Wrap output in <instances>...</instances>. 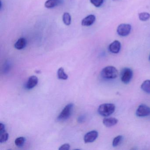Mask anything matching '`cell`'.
<instances>
[{
	"mask_svg": "<svg viewBox=\"0 0 150 150\" xmlns=\"http://www.w3.org/2000/svg\"><path fill=\"white\" fill-rule=\"evenodd\" d=\"M133 76V71L130 68H123L121 73V79L124 84H128L131 80Z\"/></svg>",
	"mask_w": 150,
	"mask_h": 150,
	"instance_id": "277c9868",
	"label": "cell"
},
{
	"mask_svg": "<svg viewBox=\"0 0 150 150\" xmlns=\"http://www.w3.org/2000/svg\"><path fill=\"white\" fill-rule=\"evenodd\" d=\"M57 76L59 79L65 80L67 79L68 76L65 72L64 70L63 67H60L57 71Z\"/></svg>",
	"mask_w": 150,
	"mask_h": 150,
	"instance_id": "9a60e30c",
	"label": "cell"
},
{
	"mask_svg": "<svg viewBox=\"0 0 150 150\" xmlns=\"http://www.w3.org/2000/svg\"><path fill=\"white\" fill-rule=\"evenodd\" d=\"M73 107L74 104L72 103H69L67 105L58 116L57 118V121H64L68 119L71 115Z\"/></svg>",
	"mask_w": 150,
	"mask_h": 150,
	"instance_id": "3957f363",
	"label": "cell"
},
{
	"mask_svg": "<svg viewBox=\"0 0 150 150\" xmlns=\"http://www.w3.org/2000/svg\"><path fill=\"white\" fill-rule=\"evenodd\" d=\"M136 115L139 117H144L150 115V108L145 104H141L136 110Z\"/></svg>",
	"mask_w": 150,
	"mask_h": 150,
	"instance_id": "8992f818",
	"label": "cell"
},
{
	"mask_svg": "<svg viewBox=\"0 0 150 150\" xmlns=\"http://www.w3.org/2000/svg\"><path fill=\"white\" fill-rule=\"evenodd\" d=\"M98 133L96 131L93 130L88 132L84 137V141L85 143H92L98 137Z\"/></svg>",
	"mask_w": 150,
	"mask_h": 150,
	"instance_id": "52a82bcc",
	"label": "cell"
},
{
	"mask_svg": "<svg viewBox=\"0 0 150 150\" xmlns=\"http://www.w3.org/2000/svg\"><path fill=\"white\" fill-rule=\"evenodd\" d=\"M61 2V0H47L45 2V6L47 8H52L60 5Z\"/></svg>",
	"mask_w": 150,
	"mask_h": 150,
	"instance_id": "4fadbf2b",
	"label": "cell"
},
{
	"mask_svg": "<svg viewBox=\"0 0 150 150\" xmlns=\"http://www.w3.org/2000/svg\"><path fill=\"white\" fill-rule=\"evenodd\" d=\"M121 48V43L119 41L115 40L110 45L108 49L111 53L117 54L120 52Z\"/></svg>",
	"mask_w": 150,
	"mask_h": 150,
	"instance_id": "ba28073f",
	"label": "cell"
},
{
	"mask_svg": "<svg viewBox=\"0 0 150 150\" xmlns=\"http://www.w3.org/2000/svg\"><path fill=\"white\" fill-rule=\"evenodd\" d=\"M70 148V145L69 144H65L62 145L59 147V150H69Z\"/></svg>",
	"mask_w": 150,
	"mask_h": 150,
	"instance_id": "7402d4cb",
	"label": "cell"
},
{
	"mask_svg": "<svg viewBox=\"0 0 150 150\" xmlns=\"http://www.w3.org/2000/svg\"><path fill=\"white\" fill-rule=\"evenodd\" d=\"M90 2L96 7H100L103 4L104 0H90Z\"/></svg>",
	"mask_w": 150,
	"mask_h": 150,
	"instance_id": "44dd1931",
	"label": "cell"
},
{
	"mask_svg": "<svg viewBox=\"0 0 150 150\" xmlns=\"http://www.w3.org/2000/svg\"><path fill=\"white\" fill-rule=\"evenodd\" d=\"M141 88L144 92L150 94V80H147L144 81L141 85Z\"/></svg>",
	"mask_w": 150,
	"mask_h": 150,
	"instance_id": "5bb4252c",
	"label": "cell"
},
{
	"mask_svg": "<svg viewBox=\"0 0 150 150\" xmlns=\"http://www.w3.org/2000/svg\"><path fill=\"white\" fill-rule=\"evenodd\" d=\"M113 1H116V0H113Z\"/></svg>",
	"mask_w": 150,
	"mask_h": 150,
	"instance_id": "484cf974",
	"label": "cell"
},
{
	"mask_svg": "<svg viewBox=\"0 0 150 150\" xmlns=\"http://www.w3.org/2000/svg\"><path fill=\"white\" fill-rule=\"evenodd\" d=\"M63 21L66 25L69 26L71 22V17L68 13H65L63 16Z\"/></svg>",
	"mask_w": 150,
	"mask_h": 150,
	"instance_id": "2e32d148",
	"label": "cell"
},
{
	"mask_svg": "<svg viewBox=\"0 0 150 150\" xmlns=\"http://www.w3.org/2000/svg\"><path fill=\"white\" fill-rule=\"evenodd\" d=\"M27 40L24 38H19L14 45L16 49L18 50H21L24 49L27 45Z\"/></svg>",
	"mask_w": 150,
	"mask_h": 150,
	"instance_id": "7c38bea8",
	"label": "cell"
},
{
	"mask_svg": "<svg viewBox=\"0 0 150 150\" xmlns=\"http://www.w3.org/2000/svg\"><path fill=\"white\" fill-rule=\"evenodd\" d=\"M115 106L113 103H105L99 106L98 112L102 116L108 117L115 112Z\"/></svg>",
	"mask_w": 150,
	"mask_h": 150,
	"instance_id": "6da1fadb",
	"label": "cell"
},
{
	"mask_svg": "<svg viewBox=\"0 0 150 150\" xmlns=\"http://www.w3.org/2000/svg\"><path fill=\"white\" fill-rule=\"evenodd\" d=\"M131 29L132 27L130 24L123 23L118 26L117 32L120 36L125 37L130 34Z\"/></svg>",
	"mask_w": 150,
	"mask_h": 150,
	"instance_id": "5b68a950",
	"label": "cell"
},
{
	"mask_svg": "<svg viewBox=\"0 0 150 150\" xmlns=\"http://www.w3.org/2000/svg\"><path fill=\"white\" fill-rule=\"evenodd\" d=\"M25 138L23 137H19L17 138L15 141L16 145L18 147H22L23 146L25 142Z\"/></svg>",
	"mask_w": 150,
	"mask_h": 150,
	"instance_id": "ffe728a7",
	"label": "cell"
},
{
	"mask_svg": "<svg viewBox=\"0 0 150 150\" xmlns=\"http://www.w3.org/2000/svg\"><path fill=\"white\" fill-rule=\"evenodd\" d=\"M38 80L36 76L33 75L30 76L26 84V88L28 89L34 88L38 83Z\"/></svg>",
	"mask_w": 150,
	"mask_h": 150,
	"instance_id": "9c48e42d",
	"label": "cell"
},
{
	"mask_svg": "<svg viewBox=\"0 0 150 150\" xmlns=\"http://www.w3.org/2000/svg\"><path fill=\"white\" fill-rule=\"evenodd\" d=\"M118 120L115 117H110L103 119V125L107 127H110L116 125L118 123Z\"/></svg>",
	"mask_w": 150,
	"mask_h": 150,
	"instance_id": "8fae6325",
	"label": "cell"
},
{
	"mask_svg": "<svg viewBox=\"0 0 150 150\" xmlns=\"http://www.w3.org/2000/svg\"><path fill=\"white\" fill-rule=\"evenodd\" d=\"M81 118H79V122H82L83 121V119H84V117H83V116H81Z\"/></svg>",
	"mask_w": 150,
	"mask_h": 150,
	"instance_id": "cb8c5ba5",
	"label": "cell"
},
{
	"mask_svg": "<svg viewBox=\"0 0 150 150\" xmlns=\"http://www.w3.org/2000/svg\"><path fill=\"white\" fill-rule=\"evenodd\" d=\"M123 140V137L121 135L117 136L113 139V142H112V145L114 147L117 146L122 143Z\"/></svg>",
	"mask_w": 150,
	"mask_h": 150,
	"instance_id": "d6986e66",
	"label": "cell"
},
{
	"mask_svg": "<svg viewBox=\"0 0 150 150\" xmlns=\"http://www.w3.org/2000/svg\"><path fill=\"white\" fill-rule=\"evenodd\" d=\"M0 143H5L7 141L9 137L8 133L6 130L0 132Z\"/></svg>",
	"mask_w": 150,
	"mask_h": 150,
	"instance_id": "e0dca14e",
	"label": "cell"
},
{
	"mask_svg": "<svg viewBox=\"0 0 150 150\" xmlns=\"http://www.w3.org/2000/svg\"><path fill=\"white\" fill-rule=\"evenodd\" d=\"M96 17L93 15H90L83 19L81 21V25L85 27L91 26L95 22Z\"/></svg>",
	"mask_w": 150,
	"mask_h": 150,
	"instance_id": "30bf717a",
	"label": "cell"
},
{
	"mask_svg": "<svg viewBox=\"0 0 150 150\" xmlns=\"http://www.w3.org/2000/svg\"><path fill=\"white\" fill-rule=\"evenodd\" d=\"M6 130H5V125L2 123H0V132Z\"/></svg>",
	"mask_w": 150,
	"mask_h": 150,
	"instance_id": "603a6c76",
	"label": "cell"
},
{
	"mask_svg": "<svg viewBox=\"0 0 150 150\" xmlns=\"http://www.w3.org/2000/svg\"><path fill=\"white\" fill-rule=\"evenodd\" d=\"M101 76L102 78L108 79H115L118 76V71L114 67H106L102 70Z\"/></svg>",
	"mask_w": 150,
	"mask_h": 150,
	"instance_id": "7a4b0ae2",
	"label": "cell"
},
{
	"mask_svg": "<svg viewBox=\"0 0 150 150\" xmlns=\"http://www.w3.org/2000/svg\"><path fill=\"white\" fill-rule=\"evenodd\" d=\"M149 60H150V57H149Z\"/></svg>",
	"mask_w": 150,
	"mask_h": 150,
	"instance_id": "d4e9b609",
	"label": "cell"
},
{
	"mask_svg": "<svg viewBox=\"0 0 150 150\" xmlns=\"http://www.w3.org/2000/svg\"><path fill=\"white\" fill-rule=\"evenodd\" d=\"M139 18L142 21H146L150 18V14L148 13L143 12L139 14Z\"/></svg>",
	"mask_w": 150,
	"mask_h": 150,
	"instance_id": "ac0fdd59",
	"label": "cell"
}]
</instances>
